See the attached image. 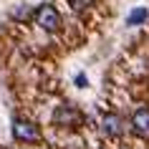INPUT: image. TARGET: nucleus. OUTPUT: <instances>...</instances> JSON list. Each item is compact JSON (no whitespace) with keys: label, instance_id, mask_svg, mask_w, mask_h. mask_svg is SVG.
I'll list each match as a JSON object with an SVG mask.
<instances>
[{"label":"nucleus","instance_id":"obj_1","mask_svg":"<svg viewBox=\"0 0 149 149\" xmlns=\"http://www.w3.org/2000/svg\"><path fill=\"white\" fill-rule=\"evenodd\" d=\"M13 136H15V141H23V144H36V141H40V129L28 119H15Z\"/></svg>","mask_w":149,"mask_h":149},{"label":"nucleus","instance_id":"obj_2","mask_svg":"<svg viewBox=\"0 0 149 149\" xmlns=\"http://www.w3.org/2000/svg\"><path fill=\"white\" fill-rule=\"evenodd\" d=\"M33 18H36V23L43 28V31H48V33H53V31H58V25H61V15H58V10L53 8V5H40L36 13H33Z\"/></svg>","mask_w":149,"mask_h":149},{"label":"nucleus","instance_id":"obj_3","mask_svg":"<svg viewBox=\"0 0 149 149\" xmlns=\"http://www.w3.org/2000/svg\"><path fill=\"white\" fill-rule=\"evenodd\" d=\"M81 121H84V114H81L76 106L63 104V106H58V109L53 111V124L56 126H68V129H73V126H79Z\"/></svg>","mask_w":149,"mask_h":149},{"label":"nucleus","instance_id":"obj_4","mask_svg":"<svg viewBox=\"0 0 149 149\" xmlns=\"http://www.w3.org/2000/svg\"><path fill=\"white\" fill-rule=\"evenodd\" d=\"M132 132L139 136H149V106H139L132 114Z\"/></svg>","mask_w":149,"mask_h":149},{"label":"nucleus","instance_id":"obj_5","mask_svg":"<svg viewBox=\"0 0 149 149\" xmlns=\"http://www.w3.org/2000/svg\"><path fill=\"white\" fill-rule=\"evenodd\" d=\"M101 132L106 134V136H121V132H124V121H121V116H119V114H104Z\"/></svg>","mask_w":149,"mask_h":149},{"label":"nucleus","instance_id":"obj_6","mask_svg":"<svg viewBox=\"0 0 149 149\" xmlns=\"http://www.w3.org/2000/svg\"><path fill=\"white\" fill-rule=\"evenodd\" d=\"M147 10L144 8H136V10H132V13H129V18H126V25H139V23H144V20H147Z\"/></svg>","mask_w":149,"mask_h":149},{"label":"nucleus","instance_id":"obj_7","mask_svg":"<svg viewBox=\"0 0 149 149\" xmlns=\"http://www.w3.org/2000/svg\"><path fill=\"white\" fill-rule=\"evenodd\" d=\"M13 18H18V20H28V18H31V10H28V8H18L15 13H13Z\"/></svg>","mask_w":149,"mask_h":149},{"label":"nucleus","instance_id":"obj_8","mask_svg":"<svg viewBox=\"0 0 149 149\" xmlns=\"http://www.w3.org/2000/svg\"><path fill=\"white\" fill-rule=\"evenodd\" d=\"M76 84H79V86H86V76H84V73H79V76H76Z\"/></svg>","mask_w":149,"mask_h":149}]
</instances>
